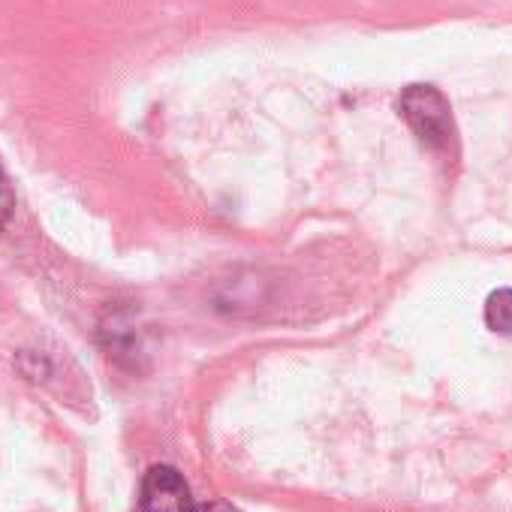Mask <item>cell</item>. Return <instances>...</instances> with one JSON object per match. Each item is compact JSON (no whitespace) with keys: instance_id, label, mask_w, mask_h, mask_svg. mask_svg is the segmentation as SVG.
<instances>
[{"instance_id":"cell-1","label":"cell","mask_w":512,"mask_h":512,"mask_svg":"<svg viewBox=\"0 0 512 512\" xmlns=\"http://www.w3.org/2000/svg\"><path fill=\"white\" fill-rule=\"evenodd\" d=\"M404 121L410 124V130L419 136V142L431 151H449L452 139H455V127H452V115H449V103L446 97L431 88V85H410L401 94L398 103Z\"/></svg>"},{"instance_id":"cell-2","label":"cell","mask_w":512,"mask_h":512,"mask_svg":"<svg viewBox=\"0 0 512 512\" xmlns=\"http://www.w3.org/2000/svg\"><path fill=\"white\" fill-rule=\"evenodd\" d=\"M139 512H193L190 485L169 464L151 467L139 488Z\"/></svg>"},{"instance_id":"cell-3","label":"cell","mask_w":512,"mask_h":512,"mask_svg":"<svg viewBox=\"0 0 512 512\" xmlns=\"http://www.w3.org/2000/svg\"><path fill=\"white\" fill-rule=\"evenodd\" d=\"M485 326L503 338H512V290H497L485 302Z\"/></svg>"},{"instance_id":"cell-4","label":"cell","mask_w":512,"mask_h":512,"mask_svg":"<svg viewBox=\"0 0 512 512\" xmlns=\"http://www.w3.org/2000/svg\"><path fill=\"white\" fill-rule=\"evenodd\" d=\"M13 214V190L4 178V172H0V226H4Z\"/></svg>"},{"instance_id":"cell-5","label":"cell","mask_w":512,"mask_h":512,"mask_svg":"<svg viewBox=\"0 0 512 512\" xmlns=\"http://www.w3.org/2000/svg\"><path fill=\"white\" fill-rule=\"evenodd\" d=\"M193 512H238L232 503H223V500H211V503H205V506H199V509H193Z\"/></svg>"}]
</instances>
